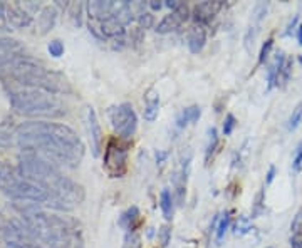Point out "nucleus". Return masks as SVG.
Wrapping results in <instances>:
<instances>
[{"mask_svg": "<svg viewBox=\"0 0 302 248\" xmlns=\"http://www.w3.org/2000/svg\"><path fill=\"white\" fill-rule=\"evenodd\" d=\"M299 64H301V66H302V54L299 55Z\"/></svg>", "mask_w": 302, "mask_h": 248, "instance_id": "a18cd8bd", "label": "nucleus"}, {"mask_svg": "<svg viewBox=\"0 0 302 248\" xmlns=\"http://www.w3.org/2000/svg\"><path fill=\"white\" fill-rule=\"evenodd\" d=\"M200 116H202V109L200 106H190V107H185L183 111L180 112V116L176 118V126L180 127H185L187 124L190 123H196L200 119Z\"/></svg>", "mask_w": 302, "mask_h": 248, "instance_id": "6ab92c4d", "label": "nucleus"}, {"mask_svg": "<svg viewBox=\"0 0 302 248\" xmlns=\"http://www.w3.org/2000/svg\"><path fill=\"white\" fill-rule=\"evenodd\" d=\"M160 206H161V212H163V216L166 218V220H171L173 218V195L170 193V190L161 191Z\"/></svg>", "mask_w": 302, "mask_h": 248, "instance_id": "aec40b11", "label": "nucleus"}, {"mask_svg": "<svg viewBox=\"0 0 302 248\" xmlns=\"http://www.w3.org/2000/svg\"><path fill=\"white\" fill-rule=\"evenodd\" d=\"M188 16H190V9H188V5L187 3H180L175 10H171L168 16H165L163 18H161L160 24L156 25V32L158 34H170V32L176 31V29L181 27V24L187 22Z\"/></svg>", "mask_w": 302, "mask_h": 248, "instance_id": "6e6552de", "label": "nucleus"}, {"mask_svg": "<svg viewBox=\"0 0 302 248\" xmlns=\"http://www.w3.org/2000/svg\"><path fill=\"white\" fill-rule=\"evenodd\" d=\"M160 242H161V247H166L170 243V236H171V230H170L166 225H163V227L160 228Z\"/></svg>", "mask_w": 302, "mask_h": 248, "instance_id": "f704fd0d", "label": "nucleus"}, {"mask_svg": "<svg viewBox=\"0 0 302 248\" xmlns=\"http://www.w3.org/2000/svg\"><path fill=\"white\" fill-rule=\"evenodd\" d=\"M292 230H294V233H301V230H302V210H301L299 215L296 216V220H294Z\"/></svg>", "mask_w": 302, "mask_h": 248, "instance_id": "4c0bfd02", "label": "nucleus"}, {"mask_svg": "<svg viewBox=\"0 0 302 248\" xmlns=\"http://www.w3.org/2000/svg\"><path fill=\"white\" fill-rule=\"evenodd\" d=\"M235 124H237L235 116H233V114H226L225 116V121H224V134H225V136H230V134H232Z\"/></svg>", "mask_w": 302, "mask_h": 248, "instance_id": "473e14b6", "label": "nucleus"}, {"mask_svg": "<svg viewBox=\"0 0 302 248\" xmlns=\"http://www.w3.org/2000/svg\"><path fill=\"white\" fill-rule=\"evenodd\" d=\"M220 9H222V2H202L198 5H195L193 17L200 25H205L215 17V14Z\"/></svg>", "mask_w": 302, "mask_h": 248, "instance_id": "9b49d317", "label": "nucleus"}, {"mask_svg": "<svg viewBox=\"0 0 302 248\" xmlns=\"http://www.w3.org/2000/svg\"><path fill=\"white\" fill-rule=\"evenodd\" d=\"M228 225H230V213L226 212L224 213L220 218H218V225H217V242H222L225 236V231L228 230Z\"/></svg>", "mask_w": 302, "mask_h": 248, "instance_id": "393cba45", "label": "nucleus"}, {"mask_svg": "<svg viewBox=\"0 0 302 248\" xmlns=\"http://www.w3.org/2000/svg\"><path fill=\"white\" fill-rule=\"evenodd\" d=\"M290 248H302V233H294L290 238Z\"/></svg>", "mask_w": 302, "mask_h": 248, "instance_id": "e433bc0d", "label": "nucleus"}, {"mask_svg": "<svg viewBox=\"0 0 302 248\" xmlns=\"http://www.w3.org/2000/svg\"><path fill=\"white\" fill-rule=\"evenodd\" d=\"M15 142L24 153L44 158L56 166L77 168L84 158V142L66 124L24 123L15 129Z\"/></svg>", "mask_w": 302, "mask_h": 248, "instance_id": "f257e3e1", "label": "nucleus"}, {"mask_svg": "<svg viewBox=\"0 0 302 248\" xmlns=\"http://www.w3.org/2000/svg\"><path fill=\"white\" fill-rule=\"evenodd\" d=\"M264 210V190L259 191V195L255 196V205H254V212H252V218L259 216Z\"/></svg>", "mask_w": 302, "mask_h": 248, "instance_id": "72a5a7b5", "label": "nucleus"}, {"mask_svg": "<svg viewBox=\"0 0 302 248\" xmlns=\"http://www.w3.org/2000/svg\"><path fill=\"white\" fill-rule=\"evenodd\" d=\"M265 14H267V3H257V5L254 7V12H252V22H250V25H248L247 35H245V44H247V46H250V44L254 46V40H255L257 32H259L260 22L264 20Z\"/></svg>", "mask_w": 302, "mask_h": 248, "instance_id": "ddd939ff", "label": "nucleus"}, {"mask_svg": "<svg viewBox=\"0 0 302 248\" xmlns=\"http://www.w3.org/2000/svg\"><path fill=\"white\" fill-rule=\"evenodd\" d=\"M301 123H302V103H299L296 107L292 109V114H290L289 123H287V129L296 131L297 127H299Z\"/></svg>", "mask_w": 302, "mask_h": 248, "instance_id": "4be33fe9", "label": "nucleus"}, {"mask_svg": "<svg viewBox=\"0 0 302 248\" xmlns=\"http://www.w3.org/2000/svg\"><path fill=\"white\" fill-rule=\"evenodd\" d=\"M47 51H49V54H51L52 57H60V55L64 54V44L60 42L59 39H54V40L49 42Z\"/></svg>", "mask_w": 302, "mask_h": 248, "instance_id": "cd10ccee", "label": "nucleus"}, {"mask_svg": "<svg viewBox=\"0 0 302 248\" xmlns=\"http://www.w3.org/2000/svg\"><path fill=\"white\" fill-rule=\"evenodd\" d=\"M20 51V44L9 37H0V54L5 52H19Z\"/></svg>", "mask_w": 302, "mask_h": 248, "instance_id": "b1692460", "label": "nucleus"}, {"mask_svg": "<svg viewBox=\"0 0 302 248\" xmlns=\"http://www.w3.org/2000/svg\"><path fill=\"white\" fill-rule=\"evenodd\" d=\"M150 7L153 10H160L161 7H163V3H160V2H150Z\"/></svg>", "mask_w": 302, "mask_h": 248, "instance_id": "79ce46f5", "label": "nucleus"}, {"mask_svg": "<svg viewBox=\"0 0 302 248\" xmlns=\"http://www.w3.org/2000/svg\"><path fill=\"white\" fill-rule=\"evenodd\" d=\"M0 190L17 201H30L34 205L51 206V198L42 188L22 176L19 170H14L2 163H0Z\"/></svg>", "mask_w": 302, "mask_h": 248, "instance_id": "39448f33", "label": "nucleus"}, {"mask_svg": "<svg viewBox=\"0 0 302 248\" xmlns=\"http://www.w3.org/2000/svg\"><path fill=\"white\" fill-rule=\"evenodd\" d=\"M165 5H166V7H168V9L175 10V9H176V7H178V5H180V2H175V0H168V2H166V3H165Z\"/></svg>", "mask_w": 302, "mask_h": 248, "instance_id": "a19ab883", "label": "nucleus"}, {"mask_svg": "<svg viewBox=\"0 0 302 248\" xmlns=\"http://www.w3.org/2000/svg\"><path fill=\"white\" fill-rule=\"evenodd\" d=\"M104 171L109 178H121L128 170V144L113 138L104 149Z\"/></svg>", "mask_w": 302, "mask_h": 248, "instance_id": "423d86ee", "label": "nucleus"}, {"mask_svg": "<svg viewBox=\"0 0 302 248\" xmlns=\"http://www.w3.org/2000/svg\"><path fill=\"white\" fill-rule=\"evenodd\" d=\"M187 42H188V49H190V52H193V54L202 52V49L205 47V42H207L205 27L200 25V24H195L193 27L190 29V32H188Z\"/></svg>", "mask_w": 302, "mask_h": 248, "instance_id": "4468645a", "label": "nucleus"}, {"mask_svg": "<svg viewBox=\"0 0 302 248\" xmlns=\"http://www.w3.org/2000/svg\"><path fill=\"white\" fill-rule=\"evenodd\" d=\"M297 20H299V17H297V16H296V17H294V18H292V20H290V24H289V25H287V31L284 32V34H285V35H289V34H290V32H292V31H294V29H296V25H297Z\"/></svg>", "mask_w": 302, "mask_h": 248, "instance_id": "ea45409f", "label": "nucleus"}, {"mask_svg": "<svg viewBox=\"0 0 302 248\" xmlns=\"http://www.w3.org/2000/svg\"><path fill=\"white\" fill-rule=\"evenodd\" d=\"M123 248H141V235L138 231H128Z\"/></svg>", "mask_w": 302, "mask_h": 248, "instance_id": "bb28decb", "label": "nucleus"}, {"mask_svg": "<svg viewBox=\"0 0 302 248\" xmlns=\"http://www.w3.org/2000/svg\"><path fill=\"white\" fill-rule=\"evenodd\" d=\"M88 124H89V134L91 142H93V155L99 156L101 144H103V131H101L99 121H97L96 111L93 107H88Z\"/></svg>", "mask_w": 302, "mask_h": 248, "instance_id": "9d476101", "label": "nucleus"}, {"mask_svg": "<svg viewBox=\"0 0 302 248\" xmlns=\"http://www.w3.org/2000/svg\"><path fill=\"white\" fill-rule=\"evenodd\" d=\"M285 59L287 57L284 52L279 51L277 54H275V57L272 59V62L269 64V69H267V89H269V91L277 86L279 76H281V71H282V66H284Z\"/></svg>", "mask_w": 302, "mask_h": 248, "instance_id": "2eb2a0df", "label": "nucleus"}, {"mask_svg": "<svg viewBox=\"0 0 302 248\" xmlns=\"http://www.w3.org/2000/svg\"><path fill=\"white\" fill-rule=\"evenodd\" d=\"M139 216H141L139 215V210L136 208V206H131V208H128L126 212L121 213L118 223H119L121 228H124V230L134 231L136 225L139 223Z\"/></svg>", "mask_w": 302, "mask_h": 248, "instance_id": "a211bd4d", "label": "nucleus"}, {"mask_svg": "<svg viewBox=\"0 0 302 248\" xmlns=\"http://www.w3.org/2000/svg\"><path fill=\"white\" fill-rule=\"evenodd\" d=\"M57 20V10L52 5H45L40 9L39 17H37V25H39L40 34H47L49 31H52V27L56 25Z\"/></svg>", "mask_w": 302, "mask_h": 248, "instance_id": "f3484780", "label": "nucleus"}, {"mask_svg": "<svg viewBox=\"0 0 302 248\" xmlns=\"http://www.w3.org/2000/svg\"><path fill=\"white\" fill-rule=\"evenodd\" d=\"M9 18H7V5L0 2V31H10Z\"/></svg>", "mask_w": 302, "mask_h": 248, "instance_id": "2f4dec72", "label": "nucleus"}, {"mask_svg": "<svg viewBox=\"0 0 302 248\" xmlns=\"http://www.w3.org/2000/svg\"><path fill=\"white\" fill-rule=\"evenodd\" d=\"M12 248H17V247H12ZM19 248H25V247H19Z\"/></svg>", "mask_w": 302, "mask_h": 248, "instance_id": "49530a36", "label": "nucleus"}, {"mask_svg": "<svg viewBox=\"0 0 302 248\" xmlns=\"http://www.w3.org/2000/svg\"><path fill=\"white\" fill-rule=\"evenodd\" d=\"M19 173L47 193L51 206L57 210H71L84 200V188L67 178L59 166L37 155L22 153L19 156Z\"/></svg>", "mask_w": 302, "mask_h": 248, "instance_id": "f03ea898", "label": "nucleus"}, {"mask_svg": "<svg viewBox=\"0 0 302 248\" xmlns=\"http://www.w3.org/2000/svg\"><path fill=\"white\" fill-rule=\"evenodd\" d=\"M248 230H250V221H248V218L240 216L235 227V235H245Z\"/></svg>", "mask_w": 302, "mask_h": 248, "instance_id": "7c9ffc66", "label": "nucleus"}, {"mask_svg": "<svg viewBox=\"0 0 302 248\" xmlns=\"http://www.w3.org/2000/svg\"><path fill=\"white\" fill-rule=\"evenodd\" d=\"M158 112H160V94L156 89H150L145 96V111L143 116L148 123H153L158 118Z\"/></svg>", "mask_w": 302, "mask_h": 248, "instance_id": "dca6fc26", "label": "nucleus"}, {"mask_svg": "<svg viewBox=\"0 0 302 248\" xmlns=\"http://www.w3.org/2000/svg\"><path fill=\"white\" fill-rule=\"evenodd\" d=\"M217 146H218V133L215 127H210L208 129V142H207V148H205V163L208 164L213 153L217 151Z\"/></svg>", "mask_w": 302, "mask_h": 248, "instance_id": "412c9836", "label": "nucleus"}, {"mask_svg": "<svg viewBox=\"0 0 302 248\" xmlns=\"http://www.w3.org/2000/svg\"><path fill=\"white\" fill-rule=\"evenodd\" d=\"M290 74H292V59L287 57V59H285V62H284V66H282V71H281V76H279L277 86L284 88L287 82H289Z\"/></svg>", "mask_w": 302, "mask_h": 248, "instance_id": "a878e982", "label": "nucleus"}, {"mask_svg": "<svg viewBox=\"0 0 302 248\" xmlns=\"http://www.w3.org/2000/svg\"><path fill=\"white\" fill-rule=\"evenodd\" d=\"M138 20H139V24H141V27H145V29L153 25V16H151L150 12H143L141 16L138 17Z\"/></svg>", "mask_w": 302, "mask_h": 248, "instance_id": "c9c22d12", "label": "nucleus"}, {"mask_svg": "<svg viewBox=\"0 0 302 248\" xmlns=\"http://www.w3.org/2000/svg\"><path fill=\"white\" fill-rule=\"evenodd\" d=\"M165 158H166V153H161V151L156 153V161H158V163H163Z\"/></svg>", "mask_w": 302, "mask_h": 248, "instance_id": "37998d69", "label": "nucleus"}, {"mask_svg": "<svg viewBox=\"0 0 302 248\" xmlns=\"http://www.w3.org/2000/svg\"><path fill=\"white\" fill-rule=\"evenodd\" d=\"M272 46H274V39H267L265 42H264L262 49H260V54H259V64H264L267 61V57H269V54L272 51Z\"/></svg>", "mask_w": 302, "mask_h": 248, "instance_id": "c756f323", "label": "nucleus"}, {"mask_svg": "<svg viewBox=\"0 0 302 248\" xmlns=\"http://www.w3.org/2000/svg\"><path fill=\"white\" fill-rule=\"evenodd\" d=\"M7 18H9V25H12L14 29H24L32 22V14L25 9V5L10 3L7 5Z\"/></svg>", "mask_w": 302, "mask_h": 248, "instance_id": "1a4fd4ad", "label": "nucleus"}, {"mask_svg": "<svg viewBox=\"0 0 302 248\" xmlns=\"http://www.w3.org/2000/svg\"><path fill=\"white\" fill-rule=\"evenodd\" d=\"M275 171H277V170H275V166H270V168H269V171H267V179H265L267 185H270V183L274 181V178H275Z\"/></svg>", "mask_w": 302, "mask_h": 248, "instance_id": "58836bf2", "label": "nucleus"}, {"mask_svg": "<svg viewBox=\"0 0 302 248\" xmlns=\"http://www.w3.org/2000/svg\"><path fill=\"white\" fill-rule=\"evenodd\" d=\"M15 142V131H10L7 126H0V148H9Z\"/></svg>", "mask_w": 302, "mask_h": 248, "instance_id": "5701e85b", "label": "nucleus"}, {"mask_svg": "<svg viewBox=\"0 0 302 248\" xmlns=\"http://www.w3.org/2000/svg\"><path fill=\"white\" fill-rule=\"evenodd\" d=\"M188 166H190V155L187 156V159L181 161V168L175 171L173 176V186H175V193H176V200L178 205H183L185 200V188H187V175H188Z\"/></svg>", "mask_w": 302, "mask_h": 248, "instance_id": "f8f14e48", "label": "nucleus"}, {"mask_svg": "<svg viewBox=\"0 0 302 248\" xmlns=\"http://www.w3.org/2000/svg\"><path fill=\"white\" fill-rule=\"evenodd\" d=\"M267 248H272V247H267Z\"/></svg>", "mask_w": 302, "mask_h": 248, "instance_id": "de8ad7c7", "label": "nucleus"}, {"mask_svg": "<svg viewBox=\"0 0 302 248\" xmlns=\"http://www.w3.org/2000/svg\"><path fill=\"white\" fill-rule=\"evenodd\" d=\"M292 170L296 173H299L302 170V141L297 144L296 151H294V158H292Z\"/></svg>", "mask_w": 302, "mask_h": 248, "instance_id": "c85d7f7f", "label": "nucleus"}, {"mask_svg": "<svg viewBox=\"0 0 302 248\" xmlns=\"http://www.w3.org/2000/svg\"><path fill=\"white\" fill-rule=\"evenodd\" d=\"M5 76H9L17 84L30 89H42V91L52 94H69L73 91L66 76L47 69L42 62L36 61V59L25 57L20 54L14 57Z\"/></svg>", "mask_w": 302, "mask_h": 248, "instance_id": "7ed1b4c3", "label": "nucleus"}, {"mask_svg": "<svg viewBox=\"0 0 302 248\" xmlns=\"http://www.w3.org/2000/svg\"><path fill=\"white\" fill-rule=\"evenodd\" d=\"M297 40H299V46H302V24L297 27Z\"/></svg>", "mask_w": 302, "mask_h": 248, "instance_id": "c03bdc74", "label": "nucleus"}, {"mask_svg": "<svg viewBox=\"0 0 302 248\" xmlns=\"http://www.w3.org/2000/svg\"><path fill=\"white\" fill-rule=\"evenodd\" d=\"M10 104L19 114L29 118H60L66 114V106L56 94L42 89H12Z\"/></svg>", "mask_w": 302, "mask_h": 248, "instance_id": "20e7f679", "label": "nucleus"}, {"mask_svg": "<svg viewBox=\"0 0 302 248\" xmlns=\"http://www.w3.org/2000/svg\"><path fill=\"white\" fill-rule=\"evenodd\" d=\"M109 119H111L113 129L119 136V140H130L134 136L138 127V118L131 104L123 103L119 106L109 109Z\"/></svg>", "mask_w": 302, "mask_h": 248, "instance_id": "0eeeda50", "label": "nucleus"}]
</instances>
